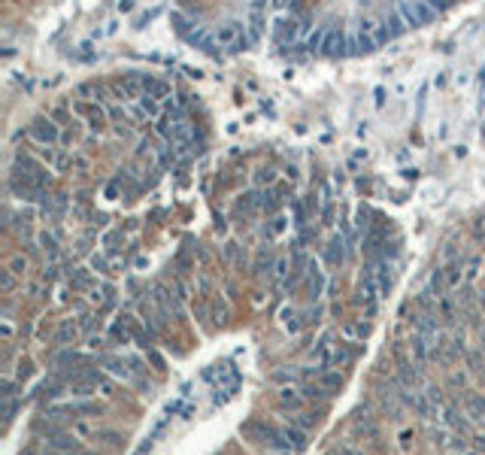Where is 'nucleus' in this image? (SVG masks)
<instances>
[{
	"label": "nucleus",
	"mask_w": 485,
	"mask_h": 455,
	"mask_svg": "<svg viewBox=\"0 0 485 455\" xmlns=\"http://www.w3.org/2000/svg\"><path fill=\"white\" fill-rule=\"evenodd\" d=\"M27 137L40 146V149H49V146H58L61 143V124H58L52 115H36L31 122V128H27Z\"/></svg>",
	"instance_id": "nucleus-3"
},
{
	"label": "nucleus",
	"mask_w": 485,
	"mask_h": 455,
	"mask_svg": "<svg viewBox=\"0 0 485 455\" xmlns=\"http://www.w3.org/2000/svg\"><path fill=\"white\" fill-rule=\"evenodd\" d=\"M443 10H446V3H437V0H418V3H398L394 6V12L403 19L407 27L428 25V21H433Z\"/></svg>",
	"instance_id": "nucleus-2"
},
{
	"label": "nucleus",
	"mask_w": 485,
	"mask_h": 455,
	"mask_svg": "<svg viewBox=\"0 0 485 455\" xmlns=\"http://www.w3.org/2000/svg\"><path fill=\"white\" fill-rule=\"evenodd\" d=\"M212 40H216V49H227V52H237V49L246 46V25L242 21H225L212 31Z\"/></svg>",
	"instance_id": "nucleus-5"
},
{
	"label": "nucleus",
	"mask_w": 485,
	"mask_h": 455,
	"mask_svg": "<svg viewBox=\"0 0 485 455\" xmlns=\"http://www.w3.org/2000/svg\"><path fill=\"white\" fill-rule=\"evenodd\" d=\"M70 289L76 291V289H91V274L82 267V270H76V274L70 276Z\"/></svg>",
	"instance_id": "nucleus-28"
},
{
	"label": "nucleus",
	"mask_w": 485,
	"mask_h": 455,
	"mask_svg": "<svg viewBox=\"0 0 485 455\" xmlns=\"http://www.w3.org/2000/svg\"><path fill=\"white\" fill-rule=\"evenodd\" d=\"M358 304H364L367 307V313H373L376 310V304H379V298H385L382 295V285L376 280V274H373L370 267H364V274H361V280H358Z\"/></svg>",
	"instance_id": "nucleus-7"
},
{
	"label": "nucleus",
	"mask_w": 485,
	"mask_h": 455,
	"mask_svg": "<svg viewBox=\"0 0 485 455\" xmlns=\"http://www.w3.org/2000/svg\"><path fill=\"white\" fill-rule=\"evenodd\" d=\"M76 98H91V104H104V85L98 82H85L76 88Z\"/></svg>",
	"instance_id": "nucleus-25"
},
{
	"label": "nucleus",
	"mask_w": 485,
	"mask_h": 455,
	"mask_svg": "<svg viewBox=\"0 0 485 455\" xmlns=\"http://www.w3.org/2000/svg\"><path fill=\"white\" fill-rule=\"evenodd\" d=\"M40 249L49 255V258H58V252H61V246H58V234L55 231H43L40 234Z\"/></svg>",
	"instance_id": "nucleus-26"
},
{
	"label": "nucleus",
	"mask_w": 485,
	"mask_h": 455,
	"mask_svg": "<svg viewBox=\"0 0 485 455\" xmlns=\"http://www.w3.org/2000/svg\"><path fill=\"white\" fill-rule=\"evenodd\" d=\"M6 270H10V274H16L19 280H21V276H27V270H31V261H27L25 255H12L10 264H6Z\"/></svg>",
	"instance_id": "nucleus-27"
},
{
	"label": "nucleus",
	"mask_w": 485,
	"mask_h": 455,
	"mask_svg": "<svg viewBox=\"0 0 485 455\" xmlns=\"http://www.w3.org/2000/svg\"><path fill=\"white\" fill-rule=\"evenodd\" d=\"M0 289H3V295H12L19 289V276L10 270H0Z\"/></svg>",
	"instance_id": "nucleus-30"
},
{
	"label": "nucleus",
	"mask_w": 485,
	"mask_h": 455,
	"mask_svg": "<svg viewBox=\"0 0 485 455\" xmlns=\"http://www.w3.org/2000/svg\"><path fill=\"white\" fill-rule=\"evenodd\" d=\"M449 388H464V392H467V373L464 370H452L449 373Z\"/></svg>",
	"instance_id": "nucleus-38"
},
{
	"label": "nucleus",
	"mask_w": 485,
	"mask_h": 455,
	"mask_svg": "<svg viewBox=\"0 0 485 455\" xmlns=\"http://www.w3.org/2000/svg\"><path fill=\"white\" fill-rule=\"evenodd\" d=\"M261 207L264 210H276V195L273 192H264L261 195Z\"/></svg>",
	"instance_id": "nucleus-41"
},
{
	"label": "nucleus",
	"mask_w": 485,
	"mask_h": 455,
	"mask_svg": "<svg viewBox=\"0 0 485 455\" xmlns=\"http://www.w3.org/2000/svg\"><path fill=\"white\" fill-rule=\"evenodd\" d=\"M270 379H273L279 388H282V386H300V383H297V379H300V370H297V368H279V370H273V377H270Z\"/></svg>",
	"instance_id": "nucleus-23"
},
{
	"label": "nucleus",
	"mask_w": 485,
	"mask_h": 455,
	"mask_svg": "<svg viewBox=\"0 0 485 455\" xmlns=\"http://www.w3.org/2000/svg\"><path fill=\"white\" fill-rule=\"evenodd\" d=\"M76 113L88 122V128H91V131H104L106 113H104V107H100V104H91V100H79V104H76Z\"/></svg>",
	"instance_id": "nucleus-12"
},
{
	"label": "nucleus",
	"mask_w": 485,
	"mask_h": 455,
	"mask_svg": "<svg viewBox=\"0 0 485 455\" xmlns=\"http://www.w3.org/2000/svg\"><path fill=\"white\" fill-rule=\"evenodd\" d=\"M12 334H16V319H12L10 304H6L3 307V319H0V340H3V346H10V343H12Z\"/></svg>",
	"instance_id": "nucleus-22"
},
{
	"label": "nucleus",
	"mask_w": 485,
	"mask_h": 455,
	"mask_svg": "<svg viewBox=\"0 0 485 455\" xmlns=\"http://www.w3.org/2000/svg\"><path fill=\"white\" fill-rule=\"evenodd\" d=\"M382 416L373 410V403H361V407H355V413H352V428H355V434L364 440V443H370L373 450H382V425H379Z\"/></svg>",
	"instance_id": "nucleus-1"
},
{
	"label": "nucleus",
	"mask_w": 485,
	"mask_h": 455,
	"mask_svg": "<svg viewBox=\"0 0 485 455\" xmlns=\"http://www.w3.org/2000/svg\"><path fill=\"white\" fill-rule=\"evenodd\" d=\"M464 276H467V264H464V258H455V261H449L443 267V280H446V291H458L461 289V282H464Z\"/></svg>",
	"instance_id": "nucleus-15"
},
{
	"label": "nucleus",
	"mask_w": 485,
	"mask_h": 455,
	"mask_svg": "<svg viewBox=\"0 0 485 455\" xmlns=\"http://www.w3.org/2000/svg\"><path fill=\"white\" fill-rule=\"evenodd\" d=\"M306 450V431L295 428V425H276V455H300Z\"/></svg>",
	"instance_id": "nucleus-4"
},
{
	"label": "nucleus",
	"mask_w": 485,
	"mask_h": 455,
	"mask_svg": "<svg viewBox=\"0 0 485 455\" xmlns=\"http://www.w3.org/2000/svg\"><path fill=\"white\" fill-rule=\"evenodd\" d=\"M367 334H370V325H367L364 319H352L343 325V337H346L349 343H361Z\"/></svg>",
	"instance_id": "nucleus-19"
},
{
	"label": "nucleus",
	"mask_w": 485,
	"mask_h": 455,
	"mask_svg": "<svg viewBox=\"0 0 485 455\" xmlns=\"http://www.w3.org/2000/svg\"><path fill=\"white\" fill-rule=\"evenodd\" d=\"M242 437H249L252 443L258 446H267V450H273L276 446V425L273 422H264V419H252L242 425Z\"/></svg>",
	"instance_id": "nucleus-9"
},
{
	"label": "nucleus",
	"mask_w": 485,
	"mask_h": 455,
	"mask_svg": "<svg viewBox=\"0 0 485 455\" xmlns=\"http://www.w3.org/2000/svg\"><path fill=\"white\" fill-rule=\"evenodd\" d=\"M212 315H216L218 325H222V322L227 319V304H225V298H216V300H212Z\"/></svg>",
	"instance_id": "nucleus-36"
},
{
	"label": "nucleus",
	"mask_w": 485,
	"mask_h": 455,
	"mask_svg": "<svg viewBox=\"0 0 485 455\" xmlns=\"http://www.w3.org/2000/svg\"><path fill=\"white\" fill-rule=\"evenodd\" d=\"M413 437H416V434H413L409 428L401 431V437H398V440H401V450H409V446H413Z\"/></svg>",
	"instance_id": "nucleus-43"
},
{
	"label": "nucleus",
	"mask_w": 485,
	"mask_h": 455,
	"mask_svg": "<svg viewBox=\"0 0 485 455\" xmlns=\"http://www.w3.org/2000/svg\"><path fill=\"white\" fill-rule=\"evenodd\" d=\"M146 98H152V100H164V98H170V82H164V79H158V76H146Z\"/></svg>",
	"instance_id": "nucleus-16"
},
{
	"label": "nucleus",
	"mask_w": 485,
	"mask_h": 455,
	"mask_svg": "<svg viewBox=\"0 0 485 455\" xmlns=\"http://www.w3.org/2000/svg\"><path fill=\"white\" fill-rule=\"evenodd\" d=\"M261 201H255V195H240V201H237V210L240 212H252L255 207H258Z\"/></svg>",
	"instance_id": "nucleus-37"
},
{
	"label": "nucleus",
	"mask_w": 485,
	"mask_h": 455,
	"mask_svg": "<svg viewBox=\"0 0 485 455\" xmlns=\"http://www.w3.org/2000/svg\"><path fill=\"white\" fill-rule=\"evenodd\" d=\"M279 322H282V328L289 334H300V328H304V322H300V313L295 307H282V313H279Z\"/></svg>",
	"instance_id": "nucleus-20"
},
{
	"label": "nucleus",
	"mask_w": 485,
	"mask_h": 455,
	"mask_svg": "<svg viewBox=\"0 0 485 455\" xmlns=\"http://www.w3.org/2000/svg\"><path fill=\"white\" fill-rule=\"evenodd\" d=\"M276 401H279V410H285V413H300V410L310 407V401H306L300 386H282L276 392Z\"/></svg>",
	"instance_id": "nucleus-10"
},
{
	"label": "nucleus",
	"mask_w": 485,
	"mask_h": 455,
	"mask_svg": "<svg viewBox=\"0 0 485 455\" xmlns=\"http://www.w3.org/2000/svg\"><path fill=\"white\" fill-rule=\"evenodd\" d=\"M325 36H328V27H315L313 36H310V43H306V49H310V52H322V46H325Z\"/></svg>",
	"instance_id": "nucleus-31"
},
{
	"label": "nucleus",
	"mask_w": 485,
	"mask_h": 455,
	"mask_svg": "<svg viewBox=\"0 0 485 455\" xmlns=\"http://www.w3.org/2000/svg\"><path fill=\"white\" fill-rule=\"evenodd\" d=\"M273 179H276V173L270 170V167H261V170L255 173V182H258V186H264V182H267V186H270V182H273Z\"/></svg>",
	"instance_id": "nucleus-40"
},
{
	"label": "nucleus",
	"mask_w": 485,
	"mask_h": 455,
	"mask_svg": "<svg viewBox=\"0 0 485 455\" xmlns=\"http://www.w3.org/2000/svg\"><path fill=\"white\" fill-rule=\"evenodd\" d=\"M31 222H34L31 216H16V222H12V228H16L19 234H25V237H27V234H31Z\"/></svg>",
	"instance_id": "nucleus-39"
},
{
	"label": "nucleus",
	"mask_w": 485,
	"mask_h": 455,
	"mask_svg": "<svg viewBox=\"0 0 485 455\" xmlns=\"http://www.w3.org/2000/svg\"><path fill=\"white\" fill-rule=\"evenodd\" d=\"M285 276H289V258H279L273 264V285H282Z\"/></svg>",
	"instance_id": "nucleus-34"
},
{
	"label": "nucleus",
	"mask_w": 485,
	"mask_h": 455,
	"mask_svg": "<svg viewBox=\"0 0 485 455\" xmlns=\"http://www.w3.org/2000/svg\"><path fill=\"white\" fill-rule=\"evenodd\" d=\"M34 373V364H31V358H19V370H16V379L19 383H25L27 377Z\"/></svg>",
	"instance_id": "nucleus-35"
},
{
	"label": "nucleus",
	"mask_w": 485,
	"mask_h": 455,
	"mask_svg": "<svg viewBox=\"0 0 485 455\" xmlns=\"http://www.w3.org/2000/svg\"><path fill=\"white\" fill-rule=\"evenodd\" d=\"M461 410H464L467 422L473 425V428H485V395L482 392L467 388V392L461 395Z\"/></svg>",
	"instance_id": "nucleus-8"
},
{
	"label": "nucleus",
	"mask_w": 485,
	"mask_h": 455,
	"mask_svg": "<svg viewBox=\"0 0 485 455\" xmlns=\"http://www.w3.org/2000/svg\"><path fill=\"white\" fill-rule=\"evenodd\" d=\"M325 258L330 264H337V261H343V237H334L328 243V252H325Z\"/></svg>",
	"instance_id": "nucleus-29"
},
{
	"label": "nucleus",
	"mask_w": 485,
	"mask_h": 455,
	"mask_svg": "<svg viewBox=\"0 0 485 455\" xmlns=\"http://www.w3.org/2000/svg\"><path fill=\"white\" fill-rule=\"evenodd\" d=\"M285 419H289V425H295V428H300V431H310V428L319 425L322 416L310 413V410H300V413H285Z\"/></svg>",
	"instance_id": "nucleus-18"
},
{
	"label": "nucleus",
	"mask_w": 485,
	"mask_h": 455,
	"mask_svg": "<svg viewBox=\"0 0 485 455\" xmlns=\"http://www.w3.org/2000/svg\"><path fill=\"white\" fill-rule=\"evenodd\" d=\"M146 91V76L143 73H124L113 82V94L122 100V104H137Z\"/></svg>",
	"instance_id": "nucleus-6"
},
{
	"label": "nucleus",
	"mask_w": 485,
	"mask_h": 455,
	"mask_svg": "<svg viewBox=\"0 0 485 455\" xmlns=\"http://www.w3.org/2000/svg\"><path fill=\"white\" fill-rule=\"evenodd\" d=\"M79 334H82V325H79V322H73V319H64L61 325L55 328L52 340H55V343H70V340H76Z\"/></svg>",
	"instance_id": "nucleus-17"
},
{
	"label": "nucleus",
	"mask_w": 485,
	"mask_h": 455,
	"mask_svg": "<svg viewBox=\"0 0 485 455\" xmlns=\"http://www.w3.org/2000/svg\"><path fill=\"white\" fill-rule=\"evenodd\" d=\"M36 158H40L43 164H46L49 170H55V173H61V170H67V167H70L67 149H58V146H49V149H36Z\"/></svg>",
	"instance_id": "nucleus-11"
},
{
	"label": "nucleus",
	"mask_w": 485,
	"mask_h": 455,
	"mask_svg": "<svg viewBox=\"0 0 485 455\" xmlns=\"http://www.w3.org/2000/svg\"><path fill=\"white\" fill-rule=\"evenodd\" d=\"M315 383L325 388L328 395H337V392H340V386H343V373L340 370H325V373L315 377Z\"/></svg>",
	"instance_id": "nucleus-21"
},
{
	"label": "nucleus",
	"mask_w": 485,
	"mask_h": 455,
	"mask_svg": "<svg viewBox=\"0 0 485 455\" xmlns=\"http://www.w3.org/2000/svg\"><path fill=\"white\" fill-rule=\"evenodd\" d=\"M334 450L340 452V455H367L364 443H358V440H352V437H340L334 443Z\"/></svg>",
	"instance_id": "nucleus-24"
},
{
	"label": "nucleus",
	"mask_w": 485,
	"mask_h": 455,
	"mask_svg": "<svg viewBox=\"0 0 485 455\" xmlns=\"http://www.w3.org/2000/svg\"><path fill=\"white\" fill-rule=\"evenodd\" d=\"M470 446H473L480 455H485V434H473L470 437Z\"/></svg>",
	"instance_id": "nucleus-42"
},
{
	"label": "nucleus",
	"mask_w": 485,
	"mask_h": 455,
	"mask_svg": "<svg viewBox=\"0 0 485 455\" xmlns=\"http://www.w3.org/2000/svg\"><path fill=\"white\" fill-rule=\"evenodd\" d=\"M379 49V43L373 40L370 34H364L361 27H352L349 31V52L352 55H370V52H376Z\"/></svg>",
	"instance_id": "nucleus-14"
},
{
	"label": "nucleus",
	"mask_w": 485,
	"mask_h": 455,
	"mask_svg": "<svg viewBox=\"0 0 485 455\" xmlns=\"http://www.w3.org/2000/svg\"><path fill=\"white\" fill-rule=\"evenodd\" d=\"M322 52L325 55H349V34L343 31V27H328Z\"/></svg>",
	"instance_id": "nucleus-13"
},
{
	"label": "nucleus",
	"mask_w": 485,
	"mask_h": 455,
	"mask_svg": "<svg viewBox=\"0 0 485 455\" xmlns=\"http://www.w3.org/2000/svg\"><path fill=\"white\" fill-rule=\"evenodd\" d=\"M122 243H124V234L119 231V228H115V231H109L106 237H104V246L109 249V252H119Z\"/></svg>",
	"instance_id": "nucleus-32"
},
{
	"label": "nucleus",
	"mask_w": 485,
	"mask_h": 455,
	"mask_svg": "<svg viewBox=\"0 0 485 455\" xmlns=\"http://www.w3.org/2000/svg\"><path fill=\"white\" fill-rule=\"evenodd\" d=\"M264 267H270V255L267 252L258 255V261H255V274H264Z\"/></svg>",
	"instance_id": "nucleus-44"
},
{
	"label": "nucleus",
	"mask_w": 485,
	"mask_h": 455,
	"mask_svg": "<svg viewBox=\"0 0 485 455\" xmlns=\"http://www.w3.org/2000/svg\"><path fill=\"white\" fill-rule=\"evenodd\" d=\"M91 270H98L100 276H109L113 274V261L104 258V255H91Z\"/></svg>",
	"instance_id": "nucleus-33"
}]
</instances>
